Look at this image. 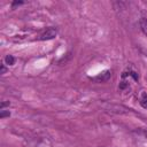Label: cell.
Instances as JSON below:
<instances>
[{
	"label": "cell",
	"instance_id": "6da1fadb",
	"mask_svg": "<svg viewBox=\"0 0 147 147\" xmlns=\"http://www.w3.org/2000/svg\"><path fill=\"white\" fill-rule=\"evenodd\" d=\"M105 109L111 114H127L131 109H127L124 106H119V105H111V103H107L105 106Z\"/></svg>",
	"mask_w": 147,
	"mask_h": 147
},
{
	"label": "cell",
	"instance_id": "7a4b0ae2",
	"mask_svg": "<svg viewBox=\"0 0 147 147\" xmlns=\"http://www.w3.org/2000/svg\"><path fill=\"white\" fill-rule=\"evenodd\" d=\"M57 34V30L55 28H47L42 33H40L39 36V40H52L56 37Z\"/></svg>",
	"mask_w": 147,
	"mask_h": 147
},
{
	"label": "cell",
	"instance_id": "3957f363",
	"mask_svg": "<svg viewBox=\"0 0 147 147\" xmlns=\"http://www.w3.org/2000/svg\"><path fill=\"white\" fill-rule=\"evenodd\" d=\"M110 77H111L110 70H105L103 72H101V74H99L96 77H94L93 80H94V82H98V83H105V82H107Z\"/></svg>",
	"mask_w": 147,
	"mask_h": 147
},
{
	"label": "cell",
	"instance_id": "277c9868",
	"mask_svg": "<svg viewBox=\"0 0 147 147\" xmlns=\"http://www.w3.org/2000/svg\"><path fill=\"white\" fill-rule=\"evenodd\" d=\"M139 103H140V106H141L142 108L147 109V93H146V92H141Z\"/></svg>",
	"mask_w": 147,
	"mask_h": 147
},
{
	"label": "cell",
	"instance_id": "5b68a950",
	"mask_svg": "<svg viewBox=\"0 0 147 147\" xmlns=\"http://www.w3.org/2000/svg\"><path fill=\"white\" fill-rule=\"evenodd\" d=\"M140 28H141V31L144 32V34L147 36V18L146 17L140 18Z\"/></svg>",
	"mask_w": 147,
	"mask_h": 147
},
{
	"label": "cell",
	"instance_id": "8992f818",
	"mask_svg": "<svg viewBox=\"0 0 147 147\" xmlns=\"http://www.w3.org/2000/svg\"><path fill=\"white\" fill-rule=\"evenodd\" d=\"M3 62H5V64L8 65V67H9V65H14V63H15V57H14L13 55H6Z\"/></svg>",
	"mask_w": 147,
	"mask_h": 147
},
{
	"label": "cell",
	"instance_id": "52a82bcc",
	"mask_svg": "<svg viewBox=\"0 0 147 147\" xmlns=\"http://www.w3.org/2000/svg\"><path fill=\"white\" fill-rule=\"evenodd\" d=\"M9 116H10L9 110H1L0 111V118H5V117H9Z\"/></svg>",
	"mask_w": 147,
	"mask_h": 147
},
{
	"label": "cell",
	"instance_id": "ba28073f",
	"mask_svg": "<svg viewBox=\"0 0 147 147\" xmlns=\"http://www.w3.org/2000/svg\"><path fill=\"white\" fill-rule=\"evenodd\" d=\"M6 72H7V67H6L5 62H2V63L0 64V74L3 75V74H6Z\"/></svg>",
	"mask_w": 147,
	"mask_h": 147
},
{
	"label": "cell",
	"instance_id": "9c48e42d",
	"mask_svg": "<svg viewBox=\"0 0 147 147\" xmlns=\"http://www.w3.org/2000/svg\"><path fill=\"white\" fill-rule=\"evenodd\" d=\"M24 1H13L11 2V8H15L16 6H20V5H23Z\"/></svg>",
	"mask_w": 147,
	"mask_h": 147
},
{
	"label": "cell",
	"instance_id": "30bf717a",
	"mask_svg": "<svg viewBox=\"0 0 147 147\" xmlns=\"http://www.w3.org/2000/svg\"><path fill=\"white\" fill-rule=\"evenodd\" d=\"M10 105V102L9 101H3V102H1V106H0V108H1V110L6 107V106H9Z\"/></svg>",
	"mask_w": 147,
	"mask_h": 147
}]
</instances>
